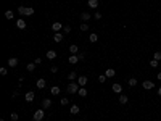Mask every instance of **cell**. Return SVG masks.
Returning a JSON list of instances; mask_svg holds the SVG:
<instances>
[{"mask_svg":"<svg viewBox=\"0 0 161 121\" xmlns=\"http://www.w3.org/2000/svg\"><path fill=\"white\" fill-rule=\"evenodd\" d=\"M79 89H81V86L77 84V83H74V81H71V83L66 86V92L68 94H77V92H79Z\"/></svg>","mask_w":161,"mask_h":121,"instance_id":"obj_1","label":"cell"},{"mask_svg":"<svg viewBox=\"0 0 161 121\" xmlns=\"http://www.w3.org/2000/svg\"><path fill=\"white\" fill-rule=\"evenodd\" d=\"M43 116H45V110H43V108H39V110H36V113H34L32 119H34V121H42Z\"/></svg>","mask_w":161,"mask_h":121,"instance_id":"obj_2","label":"cell"},{"mask_svg":"<svg viewBox=\"0 0 161 121\" xmlns=\"http://www.w3.org/2000/svg\"><path fill=\"white\" fill-rule=\"evenodd\" d=\"M142 87L145 89V90H151V89L155 87V84H153V81H148V79H147V81H143V83H142Z\"/></svg>","mask_w":161,"mask_h":121,"instance_id":"obj_3","label":"cell"},{"mask_svg":"<svg viewBox=\"0 0 161 121\" xmlns=\"http://www.w3.org/2000/svg\"><path fill=\"white\" fill-rule=\"evenodd\" d=\"M77 84H79L81 87H85L87 86V76H79L77 77Z\"/></svg>","mask_w":161,"mask_h":121,"instance_id":"obj_4","label":"cell"},{"mask_svg":"<svg viewBox=\"0 0 161 121\" xmlns=\"http://www.w3.org/2000/svg\"><path fill=\"white\" fill-rule=\"evenodd\" d=\"M8 66H10V68H15V66H18V58H15V57L8 58Z\"/></svg>","mask_w":161,"mask_h":121,"instance_id":"obj_5","label":"cell"},{"mask_svg":"<svg viewBox=\"0 0 161 121\" xmlns=\"http://www.w3.org/2000/svg\"><path fill=\"white\" fill-rule=\"evenodd\" d=\"M111 87H113V92H116V94H121V90H123V86H121L119 83H114Z\"/></svg>","mask_w":161,"mask_h":121,"instance_id":"obj_6","label":"cell"},{"mask_svg":"<svg viewBox=\"0 0 161 121\" xmlns=\"http://www.w3.org/2000/svg\"><path fill=\"white\" fill-rule=\"evenodd\" d=\"M50 107H52V100H49V98H43V100H42V108L47 110V108H50Z\"/></svg>","mask_w":161,"mask_h":121,"instance_id":"obj_7","label":"cell"},{"mask_svg":"<svg viewBox=\"0 0 161 121\" xmlns=\"http://www.w3.org/2000/svg\"><path fill=\"white\" fill-rule=\"evenodd\" d=\"M90 18H92V16H90L89 11H82V13H81V19L84 21V23H85V21H89Z\"/></svg>","mask_w":161,"mask_h":121,"instance_id":"obj_8","label":"cell"},{"mask_svg":"<svg viewBox=\"0 0 161 121\" xmlns=\"http://www.w3.org/2000/svg\"><path fill=\"white\" fill-rule=\"evenodd\" d=\"M61 28H63L61 23H52V29H53L55 32H60V31H61Z\"/></svg>","mask_w":161,"mask_h":121,"instance_id":"obj_9","label":"cell"},{"mask_svg":"<svg viewBox=\"0 0 161 121\" xmlns=\"http://www.w3.org/2000/svg\"><path fill=\"white\" fill-rule=\"evenodd\" d=\"M87 5H89V8L95 10V8H98V0H89V2H87Z\"/></svg>","mask_w":161,"mask_h":121,"instance_id":"obj_10","label":"cell"},{"mask_svg":"<svg viewBox=\"0 0 161 121\" xmlns=\"http://www.w3.org/2000/svg\"><path fill=\"white\" fill-rule=\"evenodd\" d=\"M69 52H71V55H77V53H79V47H77L76 44L69 45Z\"/></svg>","mask_w":161,"mask_h":121,"instance_id":"obj_11","label":"cell"},{"mask_svg":"<svg viewBox=\"0 0 161 121\" xmlns=\"http://www.w3.org/2000/svg\"><path fill=\"white\" fill-rule=\"evenodd\" d=\"M79 105H76V103H74V105H71V108H69V113H71V115H77V113H79Z\"/></svg>","mask_w":161,"mask_h":121,"instance_id":"obj_12","label":"cell"},{"mask_svg":"<svg viewBox=\"0 0 161 121\" xmlns=\"http://www.w3.org/2000/svg\"><path fill=\"white\" fill-rule=\"evenodd\" d=\"M63 39H64V36H63L61 32H55V34H53V41H55V42H61Z\"/></svg>","mask_w":161,"mask_h":121,"instance_id":"obj_13","label":"cell"},{"mask_svg":"<svg viewBox=\"0 0 161 121\" xmlns=\"http://www.w3.org/2000/svg\"><path fill=\"white\" fill-rule=\"evenodd\" d=\"M24 100L28 102V103H31L34 100V92H26V95H24Z\"/></svg>","mask_w":161,"mask_h":121,"instance_id":"obj_14","label":"cell"},{"mask_svg":"<svg viewBox=\"0 0 161 121\" xmlns=\"http://www.w3.org/2000/svg\"><path fill=\"white\" fill-rule=\"evenodd\" d=\"M16 28H18V29H26V21L23 18L18 19V21H16Z\"/></svg>","mask_w":161,"mask_h":121,"instance_id":"obj_15","label":"cell"},{"mask_svg":"<svg viewBox=\"0 0 161 121\" xmlns=\"http://www.w3.org/2000/svg\"><path fill=\"white\" fill-rule=\"evenodd\" d=\"M47 58H49V60H55L56 58V52L55 50H47Z\"/></svg>","mask_w":161,"mask_h":121,"instance_id":"obj_16","label":"cell"},{"mask_svg":"<svg viewBox=\"0 0 161 121\" xmlns=\"http://www.w3.org/2000/svg\"><path fill=\"white\" fill-rule=\"evenodd\" d=\"M36 86H37V89H45V86H47V83H45V79H37V83H36Z\"/></svg>","mask_w":161,"mask_h":121,"instance_id":"obj_17","label":"cell"},{"mask_svg":"<svg viewBox=\"0 0 161 121\" xmlns=\"http://www.w3.org/2000/svg\"><path fill=\"white\" fill-rule=\"evenodd\" d=\"M77 62H79V57H77V55H71V57L68 58V63H71V65H76Z\"/></svg>","mask_w":161,"mask_h":121,"instance_id":"obj_18","label":"cell"},{"mask_svg":"<svg viewBox=\"0 0 161 121\" xmlns=\"http://www.w3.org/2000/svg\"><path fill=\"white\" fill-rule=\"evenodd\" d=\"M105 76L106 77H113V76H116V71L113 70V68H108V70L105 71Z\"/></svg>","mask_w":161,"mask_h":121,"instance_id":"obj_19","label":"cell"},{"mask_svg":"<svg viewBox=\"0 0 161 121\" xmlns=\"http://www.w3.org/2000/svg\"><path fill=\"white\" fill-rule=\"evenodd\" d=\"M24 15H26V16H32V15H34V8H32V7H26V8H24Z\"/></svg>","mask_w":161,"mask_h":121,"instance_id":"obj_20","label":"cell"},{"mask_svg":"<svg viewBox=\"0 0 161 121\" xmlns=\"http://www.w3.org/2000/svg\"><path fill=\"white\" fill-rule=\"evenodd\" d=\"M60 90H61V89H60L58 86H53V87L50 89V92H52V95H58V94H60Z\"/></svg>","mask_w":161,"mask_h":121,"instance_id":"obj_21","label":"cell"},{"mask_svg":"<svg viewBox=\"0 0 161 121\" xmlns=\"http://www.w3.org/2000/svg\"><path fill=\"white\" fill-rule=\"evenodd\" d=\"M5 18L7 19H13V18H15V13H13L11 10H7L5 11Z\"/></svg>","mask_w":161,"mask_h":121,"instance_id":"obj_22","label":"cell"},{"mask_svg":"<svg viewBox=\"0 0 161 121\" xmlns=\"http://www.w3.org/2000/svg\"><path fill=\"white\" fill-rule=\"evenodd\" d=\"M127 102H129L127 95H119V103H121V105H126Z\"/></svg>","mask_w":161,"mask_h":121,"instance_id":"obj_23","label":"cell"},{"mask_svg":"<svg viewBox=\"0 0 161 121\" xmlns=\"http://www.w3.org/2000/svg\"><path fill=\"white\" fill-rule=\"evenodd\" d=\"M89 41L92 42V44H94V42H97V41H98V34H95V32L90 34V36H89Z\"/></svg>","mask_w":161,"mask_h":121,"instance_id":"obj_24","label":"cell"},{"mask_svg":"<svg viewBox=\"0 0 161 121\" xmlns=\"http://www.w3.org/2000/svg\"><path fill=\"white\" fill-rule=\"evenodd\" d=\"M76 77H77V73H76V71H71V73L68 74V79H69V81H74Z\"/></svg>","mask_w":161,"mask_h":121,"instance_id":"obj_25","label":"cell"},{"mask_svg":"<svg viewBox=\"0 0 161 121\" xmlns=\"http://www.w3.org/2000/svg\"><path fill=\"white\" fill-rule=\"evenodd\" d=\"M26 70H28L29 73H32L34 70H36V63H29L28 66H26Z\"/></svg>","mask_w":161,"mask_h":121,"instance_id":"obj_26","label":"cell"},{"mask_svg":"<svg viewBox=\"0 0 161 121\" xmlns=\"http://www.w3.org/2000/svg\"><path fill=\"white\" fill-rule=\"evenodd\" d=\"M127 84H129V87H135V86H137V79H134V77H130Z\"/></svg>","mask_w":161,"mask_h":121,"instance_id":"obj_27","label":"cell"},{"mask_svg":"<svg viewBox=\"0 0 161 121\" xmlns=\"http://www.w3.org/2000/svg\"><path fill=\"white\" fill-rule=\"evenodd\" d=\"M153 60H156V62H161V52H155V55H153Z\"/></svg>","mask_w":161,"mask_h":121,"instance_id":"obj_28","label":"cell"},{"mask_svg":"<svg viewBox=\"0 0 161 121\" xmlns=\"http://www.w3.org/2000/svg\"><path fill=\"white\" fill-rule=\"evenodd\" d=\"M77 94H79L81 97H85V95H87V89H85V87H81V89H79V92H77Z\"/></svg>","mask_w":161,"mask_h":121,"instance_id":"obj_29","label":"cell"},{"mask_svg":"<svg viewBox=\"0 0 161 121\" xmlns=\"http://www.w3.org/2000/svg\"><path fill=\"white\" fill-rule=\"evenodd\" d=\"M63 32H64V34H69V32H71V26H68V24L63 26Z\"/></svg>","mask_w":161,"mask_h":121,"instance_id":"obj_30","label":"cell"},{"mask_svg":"<svg viewBox=\"0 0 161 121\" xmlns=\"http://www.w3.org/2000/svg\"><path fill=\"white\" fill-rule=\"evenodd\" d=\"M81 31H89V24H87V23H82V24H81Z\"/></svg>","mask_w":161,"mask_h":121,"instance_id":"obj_31","label":"cell"},{"mask_svg":"<svg viewBox=\"0 0 161 121\" xmlns=\"http://www.w3.org/2000/svg\"><path fill=\"white\" fill-rule=\"evenodd\" d=\"M98 81H100V84H103V83L106 81V76H105V74H100V76H98Z\"/></svg>","mask_w":161,"mask_h":121,"instance_id":"obj_32","label":"cell"},{"mask_svg":"<svg viewBox=\"0 0 161 121\" xmlns=\"http://www.w3.org/2000/svg\"><path fill=\"white\" fill-rule=\"evenodd\" d=\"M158 65H159V62H156V60H151V62H150V66L151 68H156Z\"/></svg>","mask_w":161,"mask_h":121,"instance_id":"obj_33","label":"cell"},{"mask_svg":"<svg viewBox=\"0 0 161 121\" xmlns=\"http://www.w3.org/2000/svg\"><path fill=\"white\" fill-rule=\"evenodd\" d=\"M10 118H11V121H18L19 116H18V113H11V115H10Z\"/></svg>","mask_w":161,"mask_h":121,"instance_id":"obj_34","label":"cell"},{"mask_svg":"<svg viewBox=\"0 0 161 121\" xmlns=\"http://www.w3.org/2000/svg\"><path fill=\"white\" fill-rule=\"evenodd\" d=\"M94 18H95V19H102V13H100V11H95Z\"/></svg>","mask_w":161,"mask_h":121,"instance_id":"obj_35","label":"cell"},{"mask_svg":"<svg viewBox=\"0 0 161 121\" xmlns=\"http://www.w3.org/2000/svg\"><path fill=\"white\" fill-rule=\"evenodd\" d=\"M7 68H0V74H2V76H7Z\"/></svg>","mask_w":161,"mask_h":121,"instance_id":"obj_36","label":"cell"},{"mask_svg":"<svg viewBox=\"0 0 161 121\" xmlns=\"http://www.w3.org/2000/svg\"><path fill=\"white\" fill-rule=\"evenodd\" d=\"M24 8H26V7H23V5L18 8V13H19V15H24Z\"/></svg>","mask_w":161,"mask_h":121,"instance_id":"obj_37","label":"cell"},{"mask_svg":"<svg viewBox=\"0 0 161 121\" xmlns=\"http://www.w3.org/2000/svg\"><path fill=\"white\" fill-rule=\"evenodd\" d=\"M60 102H61V105H68V103H69V100H68V98H61Z\"/></svg>","mask_w":161,"mask_h":121,"instance_id":"obj_38","label":"cell"},{"mask_svg":"<svg viewBox=\"0 0 161 121\" xmlns=\"http://www.w3.org/2000/svg\"><path fill=\"white\" fill-rule=\"evenodd\" d=\"M77 57H79V60H84L85 58V53H82V52H81V53H77Z\"/></svg>","mask_w":161,"mask_h":121,"instance_id":"obj_39","label":"cell"},{"mask_svg":"<svg viewBox=\"0 0 161 121\" xmlns=\"http://www.w3.org/2000/svg\"><path fill=\"white\" fill-rule=\"evenodd\" d=\"M50 71H52V73H56V71H58V66H52Z\"/></svg>","mask_w":161,"mask_h":121,"instance_id":"obj_40","label":"cell"},{"mask_svg":"<svg viewBox=\"0 0 161 121\" xmlns=\"http://www.w3.org/2000/svg\"><path fill=\"white\" fill-rule=\"evenodd\" d=\"M34 63H36V65H40L42 60H40V58H36V60H34Z\"/></svg>","mask_w":161,"mask_h":121,"instance_id":"obj_41","label":"cell"},{"mask_svg":"<svg viewBox=\"0 0 161 121\" xmlns=\"http://www.w3.org/2000/svg\"><path fill=\"white\" fill-rule=\"evenodd\" d=\"M156 77H158V79H159V81H161V71H159V73H158V74H156Z\"/></svg>","mask_w":161,"mask_h":121,"instance_id":"obj_42","label":"cell"},{"mask_svg":"<svg viewBox=\"0 0 161 121\" xmlns=\"http://www.w3.org/2000/svg\"><path fill=\"white\" fill-rule=\"evenodd\" d=\"M158 95L161 97V87H158Z\"/></svg>","mask_w":161,"mask_h":121,"instance_id":"obj_43","label":"cell"},{"mask_svg":"<svg viewBox=\"0 0 161 121\" xmlns=\"http://www.w3.org/2000/svg\"><path fill=\"white\" fill-rule=\"evenodd\" d=\"M159 66H161V63H159Z\"/></svg>","mask_w":161,"mask_h":121,"instance_id":"obj_44","label":"cell"},{"mask_svg":"<svg viewBox=\"0 0 161 121\" xmlns=\"http://www.w3.org/2000/svg\"><path fill=\"white\" fill-rule=\"evenodd\" d=\"M82 121H84V119H82Z\"/></svg>","mask_w":161,"mask_h":121,"instance_id":"obj_45","label":"cell"},{"mask_svg":"<svg viewBox=\"0 0 161 121\" xmlns=\"http://www.w3.org/2000/svg\"><path fill=\"white\" fill-rule=\"evenodd\" d=\"M94 121H95V119H94Z\"/></svg>","mask_w":161,"mask_h":121,"instance_id":"obj_46","label":"cell"}]
</instances>
